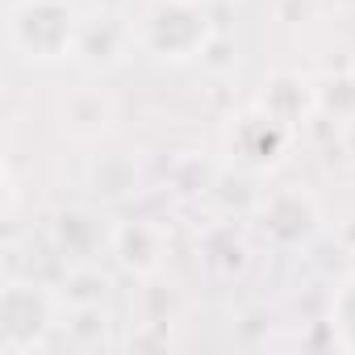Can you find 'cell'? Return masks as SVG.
<instances>
[{
    "mask_svg": "<svg viewBox=\"0 0 355 355\" xmlns=\"http://www.w3.org/2000/svg\"><path fill=\"white\" fill-rule=\"evenodd\" d=\"M5 38L26 67L55 71L80 59L84 13L76 0H9Z\"/></svg>",
    "mask_w": 355,
    "mask_h": 355,
    "instance_id": "cell-1",
    "label": "cell"
},
{
    "mask_svg": "<svg viewBox=\"0 0 355 355\" xmlns=\"http://www.w3.org/2000/svg\"><path fill=\"white\" fill-rule=\"evenodd\" d=\"M134 34L138 55L167 67H184L205 59V51L218 38V26L201 0H150L146 13L134 21Z\"/></svg>",
    "mask_w": 355,
    "mask_h": 355,
    "instance_id": "cell-2",
    "label": "cell"
},
{
    "mask_svg": "<svg viewBox=\"0 0 355 355\" xmlns=\"http://www.w3.org/2000/svg\"><path fill=\"white\" fill-rule=\"evenodd\" d=\"M63 322V293L34 280L13 276L0 288V351L5 355H34L59 343Z\"/></svg>",
    "mask_w": 355,
    "mask_h": 355,
    "instance_id": "cell-3",
    "label": "cell"
},
{
    "mask_svg": "<svg viewBox=\"0 0 355 355\" xmlns=\"http://www.w3.org/2000/svg\"><path fill=\"white\" fill-rule=\"evenodd\" d=\"M255 226L272 247L297 251V247H309L313 234L322 230V209L305 189H276L255 201Z\"/></svg>",
    "mask_w": 355,
    "mask_h": 355,
    "instance_id": "cell-4",
    "label": "cell"
},
{
    "mask_svg": "<svg viewBox=\"0 0 355 355\" xmlns=\"http://www.w3.org/2000/svg\"><path fill=\"white\" fill-rule=\"evenodd\" d=\"M109 259L134 276V280H155L167 263V230L155 218H121L109 226Z\"/></svg>",
    "mask_w": 355,
    "mask_h": 355,
    "instance_id": "cell-5",
    "label": "cell"
},
{
    "mask_svg": "<svg viewBox=\"0 0 355 355\" xmlns=\"http://www.w3.org/2000/svg\"><path fill=\"white\" fill-rule=\"evenodd\" d=\"M288 138H293V130H288L284 121H276L268 109L255 105L251 113H243V117L230 121V130H226V150H230V159H234L239 167H247V171H268V167H276L280 155L288 150Z\"/></svg>",
    "mask_w": 355,
    "mask_h": 355,
    "instance_id": "cell-6",
    "label": "cell"
},
{
    "mask_svg": "<svg viewBox=\"0 0 355 355\" xmlns=\"http://www.w3.org/2000/svg\"><path fill=\"white\" fill-rule=\"evenodd\" d=\"M55 117L71 142H101L117 125V96L105 84H76L59 96Z\"/></svg>",
    "mask_w": 355,
    "mask_h": 355,
    "instance_id": "cell-7",
    "label": "cell"
},
{
    "mask_svg": "<svg viewBox=\"0 0 355 355\" xmlns=\"http://www.w3.org/2000/svg\"><path fill=\"white\" fill-rule=\"evenodd\" d=\"M138 51V34L134 21H125L117 9H96L92 17H84V42H80V59L92 71H109L117 63H125Z\"/></svg>",
    "mask_w": 355,
    "mask_h": 355,
    "instance_id": "cell-8",
    "label": "cell"
},
{
    "mask_svg": "<svg viewBox=\"0 0 355 355\" xmlns=\"http://www.w3.org/2000/svg\"><path fill=\"white\" fill-rule=\"evenodd\" d=\"M113 309L109 301H63V322H59V338L67 347L80 351H101V347H117L113 334Z\"/></svg>",
    "mask_w": 355,
    "mask_h": 355,
    "instance_id": "cell-9",
    "label": "cell"
},
{
    "mask_svg": "<svg viewBox=\"0 0 355 355\" xmlns=\"http://www.w3.org/2000/svg\"><path fill=\"white\" fill-rule=\"evenodd\" d=\"M197 255H201V268L214 280H239L251 268V243L234 226H214L205 234V243L197 247Z\"/></svg>",
    "mask_w": 355,
    "mask_h": 355,
    "instance_id": "cell-10",
    "label": "cell"
},
{
    "mask_svg": "<svg viewBox=\"0 0 355 355\" xmlns=\"http://www.w3.org/2000/svg\"><path fill=\"white\" fill-rule=\"evenodd\" d=\"M88 189L101 201H130L142 193V171L134 163V155H92L88 163Z\"/></svg>",
    "mask_w": 355,
    "mask_h": 355,
    "instance_id": "cell-11",
    "label": "cell"
},
{
    "mask_svg": "<svg viewBox=\"0 0 355 355\" xmlns=\"http://www.w3.org/2000/svg\"><path fill=\"white\" fill-rule=\"evenodd\" d=\"M259 109H268L276 121H284L288 130H297V121H301L309 109H318V92H313L305 80H297V76H276L272 88L263 92Z\"/></svg>",
    "mask_w": 355,
    "mask_h": 355,
    "instance_id": "cell-12",
    "label": "cell"
},
{
    "mask_svg": "<svg viewBox=\"0 0 355 355\" xmlns=\"http://www.w3.org/2000/svg\"><path fill=\"white\" fill-rule=\"evenodd\" d=\"M326 330L338 351L355 355V268L338 276V284L326 297Z\"/></svg>",
    "mask_w": 355,
    "mask_h": 355,
    "instance_id": "cell-13",
    "label": "cell"
}]
</instances>
